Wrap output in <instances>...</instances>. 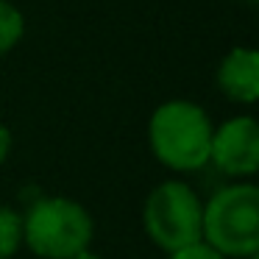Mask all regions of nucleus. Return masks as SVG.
Masks as SVG:
<instances>
[{"label": "nucleus", "mask_w": 259, "mask_h": 259, "mask_svg": "<svg viewBox=\"0 0 259 259\" xmlns=\"http://www.w3.org/2000/svg\"><path fill=\"white\" fill-rule=\"evenodd\" d=\"M201 242L226 259H248L259 253V190L237 181L218 190L203 203Z\"/></svg>", "instance_id": "1"}, {"label": "nucleus", "mask_w": 259, "mask_h": 259, "mask_svg": "<svg viewBox=\"0 0 259 259\" xmlns=\"http://www.w3.org/2000/svg\"><path fill=\"white\" fill-rule=\"evenodd\" d=\"M209 114L192 101H167L153 112L148 125L153 156L170 170L192 173L209 162L212 145Z\"/></svg>", "instance_id": "2"}, {"label": "nucleus", "mask_w": 259, "mask_h": 259, "mask_svg": "<svg viewBox=\"0 0 259 259\" xmlns=\"http://www.w3.org/2000/svg\"><path fill=\"white\" fill-rule=\"evenodd\" d=\"M92 218L73 198H42L23 218V242L42 259H70L92 242Z\"/></svg>", "instance_id": "3"}, {"label": "nucleus", "mask_w": 259, "mask_h": 259, "mask_svg": "<svg viewBox=\"0 0 259 259\" xmlns=\"http://www.w3.org/2000/svg\"><path fill=\"white\" fill-rule=\"evenodd\" d=\"M142 229L148 240L164 253L201 242L203 203L184 181H162L153 187L142 206Z\"/></svg>", "instance_id": "4"}, {"label": "nucleus", "mask_w": 259, "mask_h": 259, "mask_svg": "<svg viewBox=\"0 0 259 259\" xmlns=\"http://www.w3.org/2000/svg\"><path fill=\"white\" fill-rule=\"evenodd\" d=\"M209 162L231 179H248L259 170V125L253 117H231L212 131Z\"/></svg>", "instance_id": "5"}, {"label": "nucleus", "mask_w": 259, "mask_h": 259, "mask_svg": "<svg viewBox=\"0 0 259 259\" xmlns=\"http://www.w3.org/2000/svg\"><path fill=\"white\" fill-rule=\"evenodd\" d=\"M218 84L226 98L237 103H253L259 98V53L251 48H234L226 53L218 70Z\"/></svg>", "instance_id": "6"}, {"label": "nucleus", "mask_w": 259, "mask_h": 259, "mask_svg": "<svg viewBox=\"0 0 259 259\" xmlns=\"http://www.w3.org/2000/svg\"><path fill=\"white\" fill-rule=\"evenodd\" d=\"M23 245V214L0 206V259H12Z\"/></svg>", "instance_id": "7"}, {"label": "nucleus", "mask_w": 259, "mask_h": 259, "mask_svg": "<svg viewBox=\"0 0 259 259\" xmlns=\"http://www.w3.org/2000/svg\"><path fill=\"white\" fill-rule=\"evenodd\" d=\"M25 31V20L9 0H0V56H6Z\"/></svg>", "instance_id": "8"}, {"label": "nucleus", "mask_w": 259, "mask_h": 259, "mask_svg": "<svg viewBox=\"0 0 259 259\" xmlns=\"http://www.w3.org/2000/svg\"><path fill=\"white\" fill-rule=\"evenodd\" d=\"M167 259H226V256H220V253L212 251L209 245L198 242V245H190V248H181V251L167 253Z\"/></svg>", "instance_id": "9"}, {"label": "nucleus", "mask_w": 259, "mask_h": 259, "mask_svg": "<svg viewBox=\"0 0 259 259\" xmlns=\"http://www.w3.org/2000/svg\"><path fill=\"white\" fill-rule=\"evenodd\" d=\"M9 153H12V131L0 123V164L9 159Z\"/></svg>", "instance_id": "10"}, {"label": "nucleus", "mask_w": 259, "mask_h": 259, "mask_svg": "<svg viewBox=\"0 0 259 259\" xmlns=\"http://www.w3.org/2000/svg\"><path fill=\"white\" fill-rule=\"evenodd\" d=\"M70 259H101L98 256V253H92L90 248H87V251H81V253H75V256H70Z\"/></svg>", "instance_id": "11"}, {"label": "nucleus", "mask_w": 259, "mask_h": 259, "mask_svg": "<svg viewBox=\"0 0 259 259\" xmlns=\"http://www.w3.org/2000/svg\"><path fill=\"white\" fill-rule=\"evenodd\" d=\"M248 259H256V256H248Z\"/></svg>", "instance_id": "12"}]
</instances>
